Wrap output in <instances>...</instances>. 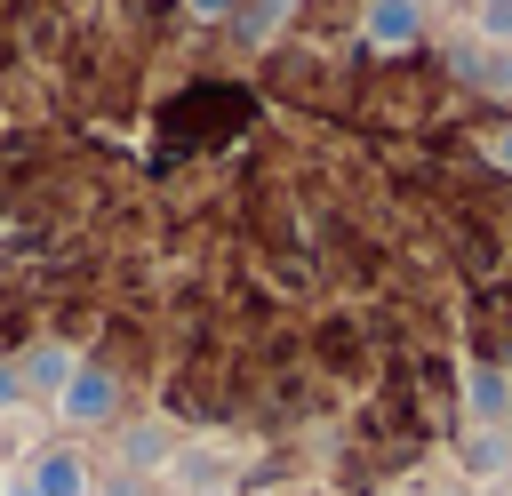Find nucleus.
Wrapping results in <instances>:
<instances>
[{
    "label": "nucleus",
    "instance_id": "obj_1",
    "mask_svg": "<svg viewBox=\"0 0 512 496\" xmlns=\"http://www.w3.org/2000/svg\"><path fill=\"white\" fill-rule=\"evenodd\" d=\"M120 408V384L104 376V368H72V384H64V416L72 424H104Z\"/></svg>",
    "mask_w": 512,
    "mask_h": 496
},
{
    "label": "nucleus",
    "instance_id": "obj_2",
    "mask_svg": "<svg viewBox=\"0 0 512 496\" xmlns=\"http://www.w3.org/2000/svg\"><path fill=\"white\" fill-rule=\"evenodd\" d=\"M424 32V0H368V40L376 48H408Z\"/></svg>",
    "mask_w": 512,
    "mask_h": 496
},
{
    "label": "nucleus",
    "instance_id": "obj_3",
    "mask_svg": "<svg viewBox=\"0 0 512 496\" xmlns=\"http://www.w3.org/2000/svg\"><path fill=\"white\" fill-rule=\"evenodd\" d=\"M16 384H24V392H64V384H72V360H64L56 344H40V352L16 368Z\"/></svg>",
    "mask_w": 512,
    "mask_h": 496
},
{
    "label": "nucleus",
    "instance_id": "obj_4",
    "mask_svg": "<svg viewBox=\"0 0 512 496\" xmlns=\"http://www.w3.org/2000/svg\"><path fill=\"white\" fill-rule=\"evenodd\" d=\"M80 488H88L80 456H40L32 464V496H80Z\"/></svg>",
    "mask_w": 512,
    "mask_h": 496
},
{
    "label": "nucleus",
    "instance_id": "obj_5",
    "mask_svg": "<svg viewBox=\"0 0 512 496\" xmlns=\"http://www.w3.org/2000/svg\"><path fill=\"white\" fill-rule=\"evenodd\" d=\"M288 8H296V0H248V16H232V32H240V40H264V32H280Z\"/></svg>",
    "mask_w": 512,
    "mask_h": 496
},
{
    "label": "nucleus",
    "instance_id": "obj_6",
    "mask_svg": "<svg viewBox=\"0 0 512 496\" xmlns=\"http://www.w3.org/2000/svg\"><path fill=\"white\" fill-rule=\"evenodd\" d=\"M472 408H480L488 424L504 416V376H496V368H472Z\"/></svg>",
    "mask_w": 512,
    "mask_h": 496
},
{
    "label": "nucleus",
    "instance_id": "obj_7",
    "mask_svg": "<svg viewBox=\"0 0 512 496\" xmlns=\"http://www.w3.org/2000/svg\"><path fill=\"white\" fill-rule=\"evenodd\" d=\"M472 464H480V472H504V432H496V424L472 440Z\"/></svg>",
    "mask_w": 512,
    "mask_h": 496
},
{
    "label": "nucleus",
    "instance_id": "obj_8",
    "mask_svg": "<svg viewBox=\"0 0 512 496\" xmlns=\"http://www.w3.org/2000/svg\"><path fill=\"white\" fill-rule=\"evenodd\" d=\"M24 400V384H16V368H0V408H16Z\"/></svg>",
    "mask_w": 512,
    "mask_h": 496
},
{
    "label": "nucleus",
    "instance_id": "obj_9",
    "mask_svg": "<svg viewBox=\"0 0 512 496\" xmlns=\"http://www.w3.org/2000/svg\"><path fill=\"white\" fill-rule=\"evenodd\" d=\"M232 8H240V0H192V16H208V24H216V16H232Z\"/></svg>",
    "mask_w": 512,
    "mask_h": 496
},
{
    "label": "nucleus",
    "instance_id": "obj_10",
    "mask_svg": "<svg viewBox=\"0 0 512 496\" xmlns=\"http://www.w3.org/2000/svg\"><path fill=\"white\" fill-rule=\"evenodd\" d=\"M488 152H496V168H512V128H504V136H496Z\"/></svg>",
    "mask_w": 512,
    "mask_h": 496
},
{
    "label": "nucleus",
    "instance_id": "obj_11",
    "mask_svg": "<svg viewBox=\"0 0 512 496\" xmlns=\"http://www.w3.org/2000/svg\"><path fill=\"white\" fill-rule=\"evenodd\" d=\"M480 8H512V0H480Z\"/></svg>",
    "mask_w": 512,
    "mask_h": 496
},
{
    "label": "nucleus",
    "instance_id": "obj_12",
    "mask_svg": "<svg viewBox=\"0 0 512 496\" xmlns=\"http://www.w3.org/2000/svg\"><path fill=\"white\" fill-rule=\"evenodd\" d=\"M24 496H32V488H24Z\"/></svg>",
    "mask_w": 512,
    "mask_h": 496
}]
</instances>
